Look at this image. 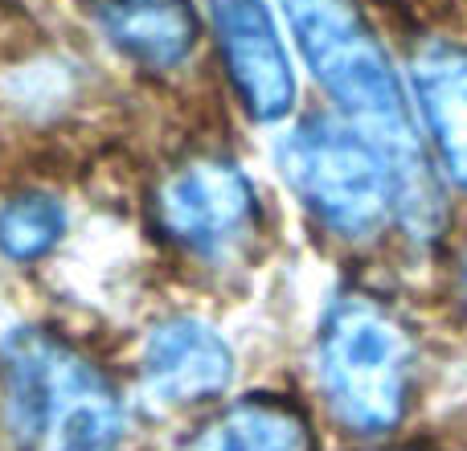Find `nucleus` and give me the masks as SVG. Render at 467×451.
Here are the masks:
<instances>
[{
    "label": "nucleus",
    "mask_w": 467,
    "mask_h": 451,
    "mask_svg": "<svg viewBox=\"0 0 467 451\" xmlns=\"http://www.w3.org/2000/svg\"><path fill=\"white\" fill-rule=\"evenodd\" d=\"M279 5L312 79L328 90L345 120L357 123L389 156L402 189V205H398L402 226L414 238H431L443 222L435 173L414 128L398 70L365 13L353 0H279Z\"/></svg>",
    "instance_id": "nucleus-1"
},
{
    "label": "nucleus",
    "mask_w": 467,
    "mask_h": 451,
    "mask_svg": "<svg viewBox=\"0 0 467 451\" xmlns=\"http://www.w3.org/2000/svg\"><path fill=\"white\" fill-rule=\"evenodd\" d=\"M8 419L25 451H123V406L95 362L49 337L21 329L5 345Z\"/></svg>",
    "instance_id": "nucleus-2"
},
{
    "label": "nucleus",
    "mask_w": 467,
    "mask_h": 451,
    "mask_svg": "<svg viewBox=\"0 0 467 451\" xmlns=\"http://www.w3.org/2000/svg\"><path fill=\"white\" fill-rule=\"evenodd\" d=\"M410 332L381 299L340 291L316 332V378L345 427L389 431L410 394Z\"/></svg>",
    "instance_id": "nucleus-3"
},
{
    "label": "nucleus",
    "mask_w": 467,
    "mask_h": 451,
    "mask_svg": "<svg viewBox=\"0 0 467 451\" xmlns=\"http://www.w3.org/2000/svg\"><path fill=\"white\" fill-rule=\"evenodd\" d=\"M275 164L304 210L340 238H369L398 218V173L357 123L312 115L275 144Z\"/></svg>",
    "instance_id": "nucleus-4"
},
{
    "label": "nucleus",
    "mask_w": 467,
    "mask_h": 451,
    "mask_svg": "<svg viewBox=\"0 0 467 451\" xmlns=\"http://www.w3.org/2000/svg\"><path fill=\"white\" fill-rule=\"evenodd\" d=\"M156 218L185 250L222 258L254 234L258 189L226 156H193L164 177Z\"/></svg>",
    "instance_id": "nucleus-5"
},
{
    "label": "nucleus",
    "mask_w": 467,
    "mask_h": 451,
    "mask_svg": "<svg viewBox=\"0 0 467 451\" xmlns=\"http://www.w3.org/2000/svg\"><path fill=\"white\" fill-rule=\"evenodd\" d=\"M230 82L250 120L275 123L296 107V74L266 0H210Z\"/></svg>",
    "instance_id": "nucleus-6"
},
{
    "label": "nucleus",
    "mask_w": 467,
    "mask_h": 451,
    "mask_svg": "<svg viewBox=\"0 0 467 451\" xmlns=\"http://www.w3.org/2000/svg\"><path fill=\"white\" fill-rule=\"evenodd\" d=\"M234 382V353L222 332L193 316L161 320L144 341V386L156 403L189 406L226 394Z\"/></svg>",
    "instance_id": "nucleus-7"
},
{
    "label": "nucleus",
    "mask_w": 467,
    "mask_h": 451,
    "mask_svg": "<svg viewBox=\"0 0 467 451\" xmlns=\"http://www.w3.org/2000/svg\"><path fill=\"white\" fill-rule=\"evenodd\" d=\"M90 13L107 41L148 70H172L197 46L189 0H90Z\"/></svg>",
    "instance_id": "nucleus-8"
},
{
    "label": "nucleus",
    "mask_w": 467,
    "mask_h": 451,
    "mask_svg": "<svg viewBox=\"0 0 467 451\" xmlns=\"http://www.w3.org/2000/svg\"><path fill=\"white\" fill-rule=\"evenodd\" d=\"M414 95L451 181L467 189V46L431 41L414 58Z\"/></svg>",
    "instance_id": "nucleus-9"
},
{
    "label": "nucleus",
    "mask_w": 467,
    "mask_h": 451,
    "mask_svg": "<svg viewBox=\"0 0 467 451\" xmlns=\"http://www.w3.org/2000/svg\"><path fill=\"white\" fill-rule=\"evenodd\" d=\"M189 451H316V439L291 403L250 394L213 414L193 435Z\"/></svg>",
    "instance_id": "nucleus-10"
},
{
    "label": "nucleus",
    "mask_w": 467,
    "mask_h": 451,
    "mask_svg": "<svg viewBox=\"0 0 467 451\" xmlns=\"http://www.w3.org/2000/svg\"><path fill=\"white\" fill-rule=\"evenodd\" d=\"M66 230V210L49 194H21L0 205V250L16 263L41 258Z\"/></svg>",
    "instance_id": "nucleus-11"
},
{
    "label": "nucleus",
    "mask_w": 467,
    "mask_h": 451,
    "mask_svg": "<svg viewBox=\"0 0 467 451\" xmlns=\"http://www.w3.org/2000/svg\"><path fill=\"white\" fill-rule=\"evenodd\" d=\"M463 283H467V258H463Z\"/></svg>",
    "instance_id": "nucleus-12"
}]
</instances>
